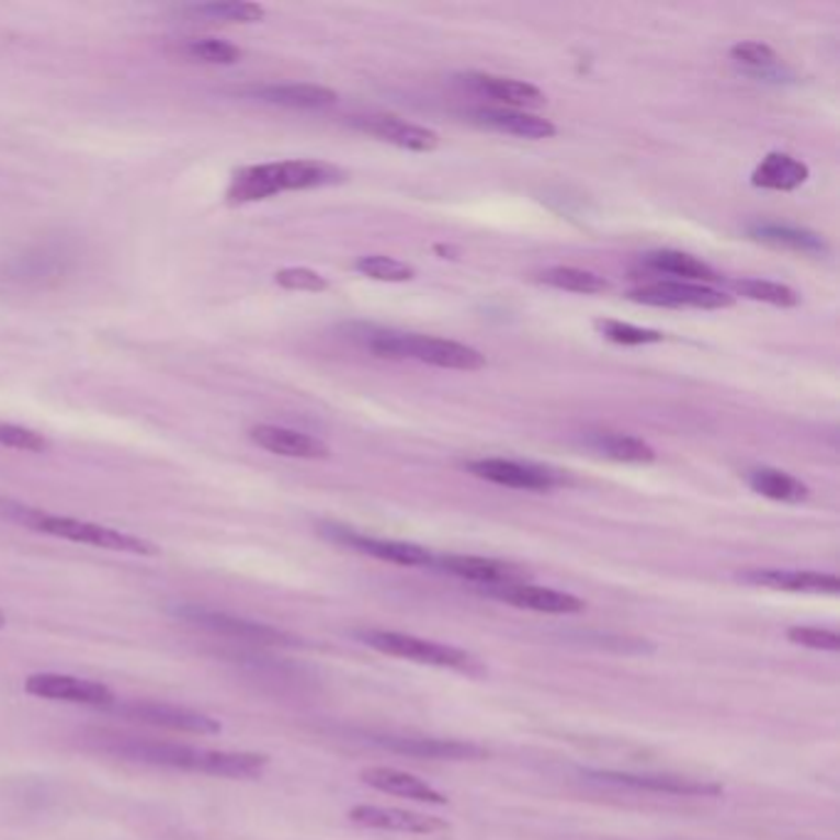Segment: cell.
Segmentation results:
<instances>
[{
	"instance_id": "7402d4cb",
	"label": "cell",
	"mask_w": 840,
	"mask_h": 840,
	"mask_svg": "<svg viewBox=\"0 0 840 840\" xmlns=\"http://www.w3.org/2000/svg\"><path fill=\"white\" fill-rule=\"evenodd\" d=\"M464 84L472 87L474 92L486 94L496 99V102H503L506 109H537L547 102V97L540 92L535 84L520 82V79H510V77H496V75H466Z\"/></svg>"
},
{
	"instance_id": "f1b7e54d",
	"label": "cell",
	"mask_w": 840,
	"mask_h": 840,
	"mask_svg": "<svg viewBox=\"0 0 840 840\" xmlns=\"http://www.w3.org/2000/svg\"><path fill=\"white\" fill-rule=\"evenodd\" d=\"M266 767L269 759L254 752H217V749H207L205 759V774L223 779H259Z\"/></svg>"
},
{
	"instance_id": "d6a6232c",
	"label": "cell",
	"mask_w": 840,
	"mask_h": 840,
	"mask_svg": "<svg viewBox=\"0 0 840 840\" xmlns=\"http://www.w3.org/2000/svg\"><path fill=\"white\" fill-rule=\"evenodd\" d=\"M180 55L188 57L190 63L203 65H237L242 59V49L217 37H193L180 45Z\"/></svg>"
},
{
	"instance_id": "277c9868",
	"label": "cell",
	"mask_w": 840,
	"mask_h": 840,
	"mask_svg": "<svg viewBox=\"0 0 840 840\" xmlns=\"http://www.w3.org/2000/svg\"><path fill=\"white\" fill-rule=\"evenodd\" d=\"M370 353L389 360H417V363L464 370L474 373L486 365V357L476 348L456 343V340L422 336V333H397V331H370L365 338Z\"/></svg>"
},
{
	"instance_id": "f546056e",
	"label": "cell",
	"mask_w": 840,
	"mask_h": 840,
	"mask_svg": "<svg viewBox=\"0 0 840 840\" xmlns=\"http://www.w3.org/2000/svg\"><path fill=\"white\" fill-rule=\"evenodd\" d=\"M729 55H733L735 65L739 69H745L747 75L764 77V79H779L784 75L782 57H779L774 49L764 43H752V39H747V43H737L733 49H729Z\"/></svg>"
},
{
	"instance_id": "3957f363",
	"label": "cell",
	"mask_w": 840,
	"mask_h": 840,
	"mask_svg": "<svg viewBox=\"0 0 840 840\" xmlns=\"http://www.w3.org/2000/svg\"><path fill=\"white\" fill-rule=\"evenodd\" d=\"M84 745L92 747L94 752H102L126 762L148 764V767H166V769H183V772H200L205 774L207 749H197L180 742H168V739L156 737H138L128 733H116V729H89L84 733Z\"/></svg>"
},
{
	"instance_id": "83f0119b",
	"label": "cell",
	"mask_w": 840,
	"mask_h": 840,
	"mask_svg": "<svg viewBox=\"0 0 840 840\" xmlns=\"http://www.w3.org/2000/svg\"><path fill=\"white\" fill-rule=\"evenodd\" d=\"M749 235H752L757 242H764L769 247H779V249H792V252H802V254H826L828 252V247L821 237L808 232V229H802V227L759 223V225L749 227Z\"/></svg>"
},
{
	"instance_id": "cb8c5ba5",
	"label": "cell",
	"mask_w": 840,
	"mask_h": 840,
	"mask_svg": "<svg viewBox=\"0 0 840 840\" xmlns=\"http://www.w3.org/2000/svg\"><path fill=\"white\" fill-rule=\"evenodd\" d=\"M811 170L804 161H798L792 154H767L759 166L752 170V185L762 190H776V193H788V190L802 188Z\"/></svg>"
},
{
	"instance_id": "9a60e30c",
	"label": "cell",
	"mask_w": 840,
	"mask_h": 840,
	"mask_svg": "<svg viewBox=\"0 0 840 840\" xmlns=\"http://www.w3.org/2000/svg\"><path fill=\"white\" fill-rule=\"evenodd\" d=\"M468 472L488 484L515 488V491L545 493L559 484V478L547 468L513 462V458H478V462L468 464Z\"/></svg>"
},
{
	"instance_id": "74e56055",
	"label": "cell",
	"mask_w": 840,
	"mask_h": 840,
	"mask_svg": "<svg viewBox=\"0 0 840 840\" xmlns=\"http://www.w3.org/2000/svg\"><path fill=\"white\" fill-rule=\"evenodd\" d=\"M274 282L286 288V292H306V294H321L328 288L326 276H321L308 266H288L279 269L274 274Z\"/></svg>"
},
{
	"instance_id": "8fae6325",
	"label": "cell",
	"mask_w": 840,
	"mask_h": 840,
	"mask_svg": "<svg viewBox=\"0 0 840 840\" xmlns=\"http://www.w3.org/2000/svg\"><path fill=\"white\" fill-rule=\"evenodd\" d=\"M25 693L53 700V703H72L87 707H112L116 695L112 688L97 680L65 676V673H35L25 680Z\"/></svg>"
},
{
	"instance_id": "6da1fadb",
	"label": "cell",
	"mask_w": 840,
	"mask_h": 840,
	"mask_svg": "<svg viewBox=\"0 0 840 840\" xmlns=\"http://www.w3.org/2000/svg\"><path fill=\"white\" fill-rule=\"evenodd\" d=\"M343 170L333 163L314 161V158H296V161H279L247 166L237 170L227 188V200L235 205L259 203L286 190H311L333 185L343 180Z\"/></svg>"
},
{
	"instance_id": "f35d334b",
	"label": "cell",
	"mask_w": 840,
	"mask_h": 840,
	"mask_svg": "<svg viewBox=\"0 0 840 840\" xmlns=\"http://www.w3.org/2000/svg\"><path fill=\"white\" fill-rule=\"evenodd\" d=\"M788 642L796 646L814 648V651H840V636L831 628L821 626H792L786 632Z\"/></svg>"
},
{
	"instance_id": "d590c367",
	"label": "cell",
	"mask_w": 840,
	"mask_h": 840,
	"mask_svg": "<svg viewBox=\"0 0 840 840\" xmlns=\"http://www.w3.org/2000/svg\"><path fill=\"white\" fill-rule=\"evenodd\" d=\"M594 328L616 345H651V343H661V340L666 338L661 331H654V328L624 323V321H616V318H602V321L594 323Z\"/></svg>"
},
{
	"instance_id": "d6986e66",
	"label": "cell",
	"mask_w": 840,
	"mask_h": 840,
	"mask_svg": "<svg viewBox=\"0 0 840 840\" xmlns=\"http://www.w3.org/2000/svg\"><path fill=\"white\" fill-rule=\"evenodd\" d=\"M249 439L264 449L269 454L276 456H286V458H328L331 456V449L323 444L321 439H316L311 434L296 432V429L288 427H276V424H254L249 429Z\"/></svg>"
},
{
	"instance_id": "ab89813d",
	"label": "cell",
	"mask_w": 840,
	"mask_h": 840,
	"mask_svg": "<svg viewBox=\"0 0 840 840\" xmlns=\"http://www.w3.org/2000/svg\"><path fill=\"white\" fill-rule=\"evenodd\" d=\"M3 626H5V614L0 612V628H3Z\"/></svg>"
},
{
	"instance_id": "836d02e7",
	"label": "cell",
	"mask_w": 840,
	"mask_h": 840,
	"mask_svg": "<svg viewBox=\"0 0 840 840\" xmlns=\"http://www.w3.org/2000/svg\"><path fill=\"white\" fill-rule=\"evenodd\" d=\"M190 13L207 20H223V23H259L264 20L266 8L259 3H249V0H215V3H200L190 5Z\"/></svg>"
},
{
	"instance_id": "ba28073f",
	"label": "cell",
	"mask_w": 840,
	"mask_h": 840,
	"mask_svg": "<svg viewBox=\"0 0 840 840\" xmlns=\"http://www.w3.org/2000/svg\"><path fill=\"white\" fill-rule=\"evenodd\" d=\"M112 710L116 715L132 719V723L170 729V733L217 735L219 729H223V725H219L215 717L197 713V710H190V707L158 703V700H132V703H122V705L114 703Z\"/></svg>"
},
{
	"instance_id": "4316f807",
	"label": "cell",
	"mask_w": 840,
	"mask_h": 840,
	"mask_svg": "<svg viewBox=\"0 0 840 840\" xmlns=\"http://www.w3.org/2000/svg\"><path fill=\"white\" fill-rule=\"evenodd\" d=\"M747 484L754 493L776 503H804L808 498V486L792 474L779 472V468H752V472H747Z\"/></svg>"
},
{
	"instance_id": "e0dca14e",
	"label": "cell",
	"mask_w": 840,
	"mask_h": 840,
	"mask_svg": "<svg viewBox=\"0 0 840 840\" xmlns=\"http://www.w3.org/2000/svg\"><path fill=\"white\" fill-rule=\"evenodd\" d=\"M739 579L754 587L794 594L836 597L840 592V579L836 575L814 572V569H745V572H739Z\"/></svg>"
},
{
	"instance_id": "2e32d148",
	"label": "cell",
	"mask_w": 840,
	"mask_h": 840,
	"mask_svg": "<svg viewBox=\"0 0 840 840\" xmlns=\"http://www.w3.org/2000/svg\"><path fill=\"white\" fill-rule=\"evenodd\" d=\"M484 592L508 606L527 609V612H537V614L567 616V614L584 612V602L579 597L569 592H559V589L530 584V582L493 587V589H484Z\"/></svg>"
},
{
	"instance_id": "603a6c76",
	"label": "cell",
	"mask_w": 840,
	"mask_h": 840,
	"mask_svg": "<svg viewBox=\"0 0 840 840\" xmlns=\"http://www.w3.org/2000/svg\"><path fill=\"white\" fill-rule=\"evenodd\" d=\"M247 94L284 109H328L338 102L333 89L321 84H257L249 87Z\"/></svg>"
},
{
	"instance_id": "4dcf8cb0",
	"label": "cell",
	"mask_w": 840,
	"mask_h": 840,
	"mask_svg": "<svg viewBox=\"0 0 840 840\" xmlns=\"http://www.w3.org/2000/svg\"><path fill=\"white\" fill-rule=\"evenodd\" d=\"M540 282L553 286V288H559V292L582 294V296L602 294L609 288V282L604 276H599L594 272H587V269H577V266L545 269V272L540 274Z\"/></svg>"
},
{
	"instance_id": "9c48e42d",
	"label": "cell",
	"mask_w": 840,
	"mask_h": 840,
	"mask_svg": "<svg viewBox=\"0 0 840 840\" xmlns=\"http://www.w3.org/2000/svg\"><path fill=\"white\" fill-rule=\"evenodd\" d=\"M321 535L331 540L336 545H343L355 549L360 555L383 559L389 565L399 567H434V553H429L427 547L415 543H402V540H385L373 537L365 533H355V530L343 525H323Z\"/></svg>"
},
{
	"instance_id": "8d00e7d4",
	"label": "cell",
	"mask_w": 840,
	"mask_h": 840,
	"mask_svg": "<svg viewBox=\"0 0 840 840\" xmlns=\"http://www.w3.org/2000/svg\"><path fill=\"white\" fill-rule=\"evenodd\" d=\"M0 446L15 449V452H30V454H45L53 449V444L47 442V436L35 432V429H27L20 424H0Z\"/></svg>"
},
{
	"instance_id": "4fadbf2b",
	"label": "cell",
	"mask_w": 840,
	"mask_h": 840,
	"mask_svg": "<svg viewBox=\"0 0 840 840\" xmlns=\"http://www.w3.org/2000/svg\"><path fill=\"white\" fill-rule=\"evenodd\" d=\"M348 818L360 828H370V831H385V833L434 836V833L449 831V826L442 821V818L422 816V814L405 811V808H393V806L360 804V806L350 808Z\"/></svg>"
},
{
	"instance_id": "e575fe53",
	"label": "cell",
	"mask_w": 840,
	"mask_h": 840,
	"mask_svg": "<svg viewBox=\"0 0 840 840\" xmlns=\"http://www.w3.org/2000/svg\"><path fill=\"white\" fill-rule=\"evenodd\" d=\"M355 272H360L367 279H375V282H387V284L412 282V279L417 276V269L412 264L399 262V259L385 257V254L360 257L355 262Z\"/></svg>"
},
{
	"instance_id": "ac0fdd59",
	"label": "cell",
	"mask_w": 840,
	"mask_h": 840,
	"mask_svg": "<svg viewBox=\"0 0 840 840\" xmlns=\"http://www.w3.org/2000/svg\"><path fill=\"white\" fill-rule=\"evenodd\" d=\"M353 126L360 128V132L379 138V141L405 148V151L429 154L439 146L436 132H432V128L427 126L405 122V118L399 116H357L353 118Z\"/></svg>"
},
{
	"instance_id": "5bb4252c",
	"label": "cell",
	"mask_w": 840,
	"mask_h": 840,
	"mask_svg": "<svg viewBox=\"0 0 840 840\" xmlns=\"http://www.w3.org/2000/svg\"><path fill=\"white\" fill-rule=\"evenodd\" d=\"M373 742L389 752L415 757V759H434V762H476L486 759L488 749L462 739H436V737H397L383 735L373 737Z\"/></svg>"
},
{
	"instance_id": "d4e9b609",
	"label": "cell",
	"mask_w": 840,
	"mask_h": 840,
	"mask_svg": "<svg viewBox=\"0 0 840 840\" xmlns=\"http://www.w3.org/2000/svg\"><path fill=\"white\" fill-rule=\"evenodd\" d=\"M584 444L592 449V452L602 454L612 462L618 464H651L656 462V452L654 446L638 439L634 434H624V432H589L584 436Z\"/></svg>"
},
{
	"instance_id": "ffe728a7",
	"label": "cell",
	"mask_w": 840,
	"mask_h": 840,
	"mask_svg": "<svg viewBox=\"0 0 840 840\" xmlns=\"http://www.w3.org/2000/svg\"><path fill=\"white\" fill-rule=\"evenodd\" d=\"M360 782L377 788V792L383 794L409 798V802L434 804V806L446 804V796L442 792H436L432 784H427L424 779L402 772V769H395V767H367L360 772Z\"/></svg>"
},
{
	"instance_id": "484cf974",
	"label": "cell",
	"mask_w": 840,
	"mask_h": 840,
	"mask_svg": "<svg viewBox=\"0 0 840 840\" xmlns=\"http://www.w3.org/2000/svg\"><path fill=\"white\" fill-rule=\"evenodd\" d=\"M644 264L648 269H654L658 274H668L676 276L678 282H693V284H705V282H715L717 272L710 264L700 262L697 257L678 252V249H658V252H651L644 257Z\"/></svg>"
},
{
	"instance_id": "30bf717a",
	"label": "cell",
	"mask_w": 840,
	"mask_h": 840,
	"mask_svg": "<svg viewBox=\"0 0 840 840\" xmlns=\"http://www.w3.org/2000/svg\"><path fill=\"white\" fill-rule=\"evenodd\" d=\"M628 298L644 306L658 308H700V311H717L735 304L733 296H727L707 284L693 282H654L634 288Z\"/></svg>"
},
{
	"instance_id": "1f68e13d",
	"label": "cell",
	"mask_w": 840,
	"mask_h": 840,
	"mask_svg": "<svg viewBox=\"0 0 840 840\" xmlns=\"http://www.w3.org/2000/svg\"><path fill=\"white\" fill-rule=\"evenodd\" d=\"M733 288L749 302H762L779 308H794L802 304V296L792 286L769 282V279H739V282H733Z\"/></svg>"
},
{
	"instance_id": "8992f818",
	"label": "cell",
	"mask_w": 840,
	"mask_h": 840,
	"mask_svg": "<svg viewBox=\"0 0 840 840\" xmlns=\"http://www.w3.org/2000/svg\"><path fill=\"white\" fill-rule=\"evenodd\" d=\"M178 616H183L185 622L205 628L209 634L235 638V642L257 644V646H296V636L282 632V628L269 626L262 622H252V618H242L227 612H215L207 606H183L178 609Z\"/></svg>"
},
{
	"instance_id": "7c38bea8",
	"label": "cell",
	"mask_w": 840,
	"mask_h": 840,
	"mask_svg": "<svg viewBox=\"0 0 840 840\" xmlns=\"http://www.w3.org/2000/svg\"><path fill=\"white\" fill-rule=\"evenodd\" d=\"M434 567L452 577L466 579V582L472 584H481L484 589L520 584L530 579V572L525 567H520L515 563H506V559L478 557V555H434Z\"/></svg>"
},
{
	"instance_id": "44dd1931",
	"label": "cell",
	"mask_w": 840,
	"mask_h": 840,
	"mask_svg": "<svg viewBox=\"0 0 840 840\" xmlns=\"http://www.w3.org/2000/svg\"><path fill=\"white\" fill-rule=\"evenodd\" d=\"M474 122L486 128H493L498 134L530 138V141H543L557 134V126L543 116H535L520 109H478L474 112Z\"/></svg>"
},
{
	"instance_id": "52a82bcc",
	"label": "cell",
	"mask_w": 840,
	"mask_h": 840,
	"mask_svg": "<svg viewBox=\"0 0 840 840\" xmlns=\"http://www.w3.org/2000/svg\"><path fill=\"white\" fill-rule=\"evenodd\" d=\"M584 779L606 786L634 788V792L683 796V798H715L723 794V786L715 782H700V779L671 776V774H636V772H614V769H584Z\"/></svg>"
},
{
	"instance_id": "7a4b0ae2",
	"label": "cell",
	"mask_w": 840,
	"mask_h": 840,
	"mask_svg": "<svg viewBox=\"0 0 840 840\" xmlns=\"http://www.w3.org/2000/svg\"><path fill=\"white\" fill-rule=\"evenodd\" d=\"M5 515L18 520L20 525L35 530V533H45L49 537L69 540V543H79V545H89V547H99V549H112V553L141 555V557L158 555V547L154 543H148V540L132 535V533H122V530H114V527H106V525L89 523V520L53 515V513H45V510L25 508V506H8Z\"/></svg>"
},
{
	"instance_id": "5b68a950",
	"label": "cell",
	"mask_w": 840,
	"mask_h": 840,
	"mask_svg": "<svg viewBox=\"0 0 840 840\" xmlns=\"http://www.w3.org/2000/svg\"><path fill=\"white\" fill-rule=\"evenodd\" d=\"M353 636L360 644L373 648L377 654L402 658V661L434 666V668H452V671H474L476 658L464 651V648L429 642L402 632H387V628H355Z\"/></svg>"
}]
</instances>
